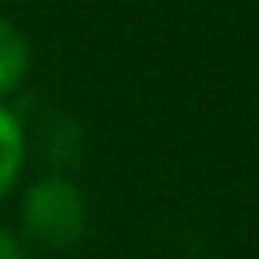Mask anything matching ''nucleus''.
Returning <instances> with one entry per match:
<instances>
[{"label": "nucleus", "mask_w": 259, "mask_h": 259, "mask_svg": "<svg viewBox=\"0 0 259 259\" xmlns=\"http://www.w3.org/2000/svg\"><path fill=\"white\" fill-rule=\"evenodd\" d=\"M36 149L47 160L50 174H64L82 153V128L68 114H47L36 128Z\"/></svg>", "instance_id": "obj_2"}, {"label": "nucleus", "mask_w": 259, "mask_h": 259, "mask_svg": "<svg viewBox=\"0 0 259 259\" xmlns=\"http://www.w3.org/2000/svg\"><path fill=\"white\" fill-rule=\"evenodd\" d=\"M0 259H32L29 245L22 241V234L11 231L8 224H0Z\"/></svg>", "instance_id": "obj_5"}, {"label": "nucleus", "mask_w": 259, "mask_h": 259, "mask_svg": "<svg viewBox=\"0 0 259 259\" xmlns=\"http://www.w3.org/2000/svg\"><path fill=\"white\" fill-rule=\"evenodd\" d=\"M18 220L22 241L64 252L78 245L89 227V199L68 174H43L22 192Z\"/></svg>", "instance_id": "obj_1"}, {"label": "nucleus", "mask_w": 259, "mask_h": 259, "mask_svg": "<svg viewBox=\"0 0 259 259\" xmlns=\"http://www.w3.org/2000/svg\"><path fill=\"white\" fill-rule=\"evenodd\" d=\"M25 156H29V135L22 117L0 103V199H8L25 170Z\"/></svg>", "instance_id": "obj_4"}, {"label": "nucleus", "mask_w": 259, "mask_h": 259, "mask_svg": "<svg viewBox=\"0 0 259 259\" xmlns=\"http://www.w3.org/2000/svg\"><path fill=\"white\" fill-rule=\"evenodd\" d=\"M29 68H32V43H29V36L11 18L0 15V103L25 85Z\"/></svg>", "instance_id": "obj_3"}]
</instances>
